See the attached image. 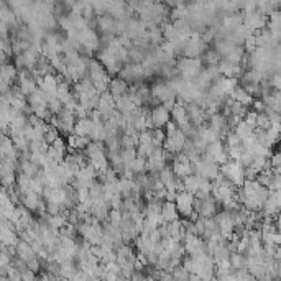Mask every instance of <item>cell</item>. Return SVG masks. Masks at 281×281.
<instances>
[{
	"label": "cell",
	"instance_id": "cell-30",
	"mask_svg": "<svg viewBox=\"0 0 281 281\" xmlns=\"http://www.w3.org/2000/svg\"><path fill=\"white\" fill-rule=\"evenodd\" d=\"M275 194H276V199H278V204H280V207H281V189L275 191Z\"/></svg>",
	"mask_w": 281,
	"mask_h": 281
},
{
	"label": "cell",
	"instance_id": "cell-9",
	"mask_svg": "<svg viewBox=\"0 0 281 281\" xmlns=\"http://www.w3.org/2000/svg\"><path fill=\"white\" fill-rule=\"evenodd\" d=\"M186 109H187V115H189L191 124L196 125V127L204 125V122L209 119L204 110V107H201L199 104H196V102H189V104L186 105Z\"/></svg>",
	"mask_w": 281,
	"mask_h": 281
},
{
	"label": "cell",
	"instance_id": "cell-26",
	"mask_svg": "<svg viewBox=\"0 0 281 281\" xmlns=\"http://www.w3.org/2000/svg\"><path fill=\"white\" fill-rule=\"evenodd\" d=\"M270 163H271V166H273V170H275V171L281 173V152H280V153H276V154H271Z\"/></svg>",
	"mask_w": 281,
	"mask_h": 281
},
{
	"label": "cell",
	"instance_id": "cell-7",
	"mask_svg": "<svg viewBox=\"0 0 281 281\" xmlns=\"http://www.w3.org/2000/svg\"><path fill=\"white\" fill-rule=\"evenodd\" d=\"M38 87L43 91L48 97H53L58 94V87H59V79L54 73L46 74V76H40L38 77Z\"/></svg>",
	"mask_w": 281,
	"mask_h": 281
},
{
	"label": "cell",
	"instance_id": "cell-28",
	"mask_svg": "<svg viewBox=\"0 0 281 281\" xmlns=\"http://www.w3.org/2000/svg\"><path fill=\"white\" fill-rule=\"evenodd\" d=\"M36 278V273L33 270H30V268H26L25 271L22 273V280L23 281H33Z\"/></svg>",
	"mask_w": 281,
	"mask_h": 281
},
{
	"label": "cell",
	"instance_id": "cell-24",
	"mask_svg": "<svg viewBox=\"0 0 281 281\" xmlns=\"http://www.w3.org/2000/svg\"><path fill=\"white\" fill-rule=\"evenodd\" d=\"M173 278H175V280H191V273L181 263V265H178L175 270H173Z\"/></svg>",
	"mask_w": 281,
	"mask_h": 281
},
{
	"label": "cell",
	"instance_id": "cell-4",
	"mask_svg": "<svg viewBox=\"0 0 281 281\" xmlns=\"http://www.w3.org/2000/svg\"><path fill=\"white\" fill-rule=\"evenodd\" d=\"M215 221H217V226L221 229V232L224 233V237H226V240L232 237V233L235 232V222H233L232 219V214L230 210L224 209L222 212H217L214 215Z\"/></svg>",
	"mask_w": 281,
	"mask_h": 281
},
{
	"label": "cell",
	"instance_id": "cell-16",
	"mask_svg": "<svg viewBox=\"0 0 281 281\" xmlns=\"http://www.w3.org/2000/svg\"><path fill=\"white\" fill-rule=\"evenodd\" d=\"M18 74H20V69H18L15 64H7L3 63L2 64V71H0V76H2V79L0 81L3 82H8L13 86V81L15 79H18Z\"/></svg>",
	"mask_w": 281,
	"mask_h": 281
},
{
	"label": "cell",
	"instance_id": "cell-5",
	"mask_svg": "<svg viewBox=\"0 0 281 281\" xmlns=\"http://www.w3.org/2000/svg\"><path fill=\"white\" fill-rule=\"evenodd\" d=\"M205 153H207L214 161H217L219 165H224V163H227L229 160H230L226 143H222V138L215 140V142H212V143H209L207 145V152H205Z\"/></svg>",
	"mask_w": 281,
	"mask_h": 281
},
{
	"label": "cell",
	"instance_id": "cell-27",
	"mask_svg": "<svg viewBox=\"0 0 281 281\" xmlns=\"http://www.w3.org/2000/svg\"><path fill=\"white\" fill-rule=\"evenodd\" d=\"M165 130H166V137H171V135H175L178 130H179V127H178V124H176L175 120H173V122L170 120V122H168V124L165 125Z\"/></svg>",
	"mask_w": 281,
	"mask_h": 281
},
{
	"label": "cell",
	"instance_id": "cell-2",
	"mask_svg": "<svg viewBox=\"0 0 281 281\" xmlns=\"http://www.w3.org/2000/svg\"><path fill=\"white\" fill-rule=\"evenodd\" d=\"M221 171L224 173V176H226L229 181H232L237 187L243 186V182L247 179L245 166L237 160H229L227 163L221 165Z\"/></svg>",
	"mask_w": 281,
	"mask_h": 281
},
{
	"label": "cell",
	"instance_id": "cell-11",
	"mask_svg": "<svg viewBox=\"0 0 281 281\" xmlns=\"http://www.w3.org/2000/svg\"><path fill=\"white\" fill-rule=\"evenodd\" d=\"M150 115H152L154 128H156V127L165 128V125L171 120V110H168L163 104L161 105H154L152 109V112H150Z\"/></svg>",
	"mask_w": 281,
	"mask_h": 281
},
{
	"label": "cell",
	"instance_id": "cell-29",
	"mask_svg": "<svg viewBox=\"0 0 281 281\" xmlns=\"http://www.w3.org/2000/svg\"><path fill=\"white\" fill-rule=\"evenodd\" d=\"M275 224H276V230H278L281 233V212L276 215V219H275Z\"/></svg>",
	"mask_w": 281,
	"mask_h": 281
},
{
	"label": "cell",
	"instance_id": "cell-8",
	"mask_svg": "<svg viewBox=\"0 0 281 281\" xmlns=\"http://www.w3.org/2000/svg\"><path fill=\"white\" fill-rule=\"evenodd\" d=\"M210 127H212L215 132H217L219 135H221V138H226V135L230 132V128H232V125H230V122H229V117L226 114H214V115H210Z\"/></svg>",
	"mask_w": 281,
	"mask_h": 281
},
{
	"label": "cell",
	"instance_id": "cell-15",
	"mask_svg": "<svg viewBox=\"0 0 281 281\" xmlns=\"http://www.w3.org/2000/svg\"><path fill=\"white\" fill-rule=\"evenodd\" d=\"M91 142L89 137H82V135H77L76 132H73L71 135H68V152H73V150H84L87 147V143Z\"/></svg>",
	"mask_w": 281,
	"mask_h": 281
},
{
	"label": "cell",
	"instance_id": "cell-10",
	"mask_svg": "<svg viewBox=\"0 0 281 281\" xmlns=\"http://www.w3.org/2000/svg\"><path fill=\"white\" fill-rule=\"evenodd\" d=\"M79 41H81L82 48L86 50L87 53H92V51H96L97 48H99V45H101L99 36L94 33L92 30H89V28H86V30H82V31H79Z\"/></svg>",
	"mask_w": 281,
	"mask_h": 281
},
{
	"label": "cell",
	"instance_id": "cell-25",
	"mask_svg": "<svg viewBox=\"0 0 281 281\" xmlns=\"http://www.w3.org/2000/svg\"><path fill=\"white\" fill-rule=\"evenodd\" d=\"M59 135H61V132L56 127H53V125H50V128H48V132H46V135H45V142L46 143H50V145H53L56 140L59 138Z\"/></svg>",
	"mask_w": 281,
	"mask_h": 281
},
{
	"label": "cell",
	"instance_id": "cell-13",
	"mask_svg": "<svg viewBox=\"0 0 281 281\" xmlns=\"http://www.w3.org/2000/svg\"><path fill=\"white\" fill-rule=\"evenodd\" d=\"M161 215H163V221H165V224L175 222V221H178V219L181 217V214H179V210H178V207H176L175 201H163Z\"/></svg>",
	"mask_w": 281,
	"mask_h": 281
},
{
	"label": "cell",
	"instance_id": "cell-1",
	"mask_svg": "<svg viewBox=\"0 0 281 281\" xmlns=\"http://www.w3.org/2000/svg\"><path fill=\"white\" fill-rule=\"evenodd\" d=\"M176 69L179 71V74L187 81H193L199 76V73L203 71V61L198 58H187V56H182V58L178 59L176 63Z\"/></svg>",
	"mask_w": 281,
	"mask_h": 281
},
{
	"label": "cell",
	"instance_id": "cell-17",
	"mask_svg": "<svg viewBox=\"0 0 281 281\" xmlns=\"http://www.w3.org/2000/svg\"><path fill=\"white\" fill-rule=\"evenodd\" d=\"M94 128V120L91 117H84V119H77L76 125H74V132L82 137H91V132Z\"/></svg>",
	"mask_w": 281,
	"mask_h": 281
},
{
	"label": "cell",
	"instance_id": "cell-14",
	"mask_svg": "<svg viewBox=\"0 0 281 281\" xmlns=\"http://www.w3.org/2000/svg\"><path fill=\"white\" fill-rule=\"evenodd\" d=\"M128 82L125 81L124 77H114L110 81V86H109V92L112 96L115 97V99H119V97L125 96V94H128Z\"/></svg>",
	"mask_w": 281,
	"mask_h": 281
},
{
	"label": "cell",
	"instance_id": "cell-3",
	"mask_svg": "<svg viewBox=\"0 0 281 281\" xmlns=\"http://www.w3.org/2000/svg\"><path fill=\"white\" fill-rule=\"evenodd\" d=\"M175 203H176V207L178 210H179V214L182 215L184 219L189 217L191 214L194 212L196 207H194V204H196V194L193 193H189V191H179L176 196V199H175Z\"/></svg>",
	"mask_w": 281,
	"mask_h": 281
},
{
	"label": "cell",
	"instance_id": "cell-21",
	"mask_svg": "<svg viewBox=\"0 0 281 281\" xmlns=\"http://www.w3.org/2000/svg\"><path fill=\"white\" fill-rule=\"evenodd\" d=\"M219 84H221V87H222V91L226 96H232V92H233V89L237 87V79L235 77H226V76H222L221 79H219Z\"/></svg>",
	"mask_w": 281,
	"mask_h": 281
},
{
	"label": "cell",
	"instance_id": "cell-20",
	"mask_svg": "<svg viewBox=\"0 0 281 281\" xmlns=\"http://www.w3.org/2000/svg\"><path fill=\"white\" fill-rule=\"evenodd\" d=\"M201 181H203V176L198 175V173H193V175H187L184 178V189L189 191V193L196 194L199 191Z\"/></svg>",
	"mask_w": 281,
	"mask_h": 281
},
{
	"label": "cell",
	"instance_id": "cell-18",
	"mask_svg": "<svg viewBox=\"0 0 281 281\" xmlns=\"http://www.w3.org/2000/svg\"><path fill=\"white\" fill-rule=\"evenodd\" d=\"M232 97L237 102H242L243 105H252V104H254V96H252V94L248 92L243 86H237L235 89H233Z\"/></svg>",
	"mask_w": 281,
	"mask_h": 281
},
{
	"label": "cell",
	"instance_id": "cell-6",
	"mask_svg": "<svg viewBox=\"0 0 281 281\" xmlns=\"http://www.w3.org/2000/svg\"><path fill=\"white\" fill-rule=\"evenodd\" d=\"M152 94L154 99H158L160 102H165L166 99H170V97L178 96V92L175 91V87L171 86L170 81H156L152 86Z\"/></svg>",
	"mask_w": 281,
	"mask_h": 281
},
{
	"label": "cell",
	"instance_id": "cell-12",
	"mask_svg": "<svg viewBox=\"0 0 281 281\" xmlns=\"http://www.w3.org/2000/svg\"><path fill=\"white\" fill-rule=\"evenodd\" d=\"M87 74H89V77L92 79V82L102 81V79L110 77V76H109V73H107V68L101 63V59H99V61H97V59H91V61H89Z\"/></svg>",
	"mask_w": 281,
	"mask_h": 281
},
{
	"label": "cell",
	"instance_id": "cell-23",
	"mask_svg": "<svg viewBox=\"0 0 281 281\" xmlns=\"http://www.w3.org/2000/svg\"><path fill=\"white\" fill-rule=\"evenodd\" d=\"M152 133H153L154 145H156V147H163V143H165V140H166V130L161 127H156L152 130Z\"/></svg>",
	"mask_w": 281,
	"mask_h": 281
},
{
	"label": "cell",
	"instance_id": "cell-22",
	"mask_svg": "<svg viewBox=\"0 0 281 281\" xmlns=\"http://www.w3.org/2000/svg\"><path fill=\"white\" fill-rule=\"evenodd\" d=\"M271 125V119L268 115V112H258V115H256V128H261V130H266L270 128Z\"/></svg>",
	"mask_w": 281,
	"mask_h": 281
},
{
	"label": "cell",
	"instance_id": "cell-19",
	"mask_svg": "<svg viewBox=\"0 0 281 281\" xmlns=\"http://www.w3.org/2000/svg\"><path fill=\"white\" fill-rule=\"evenodd\" d=\"M255 127L250 124V122H247L245 119H242L238 124L235 125V128H233V132H235L238 137H240L242 140L243 138H247V137H250V135H254L255 133Z\"/></svg>",
	"mask_w": 281,
	"mask_h": 281
}]
</instances>
